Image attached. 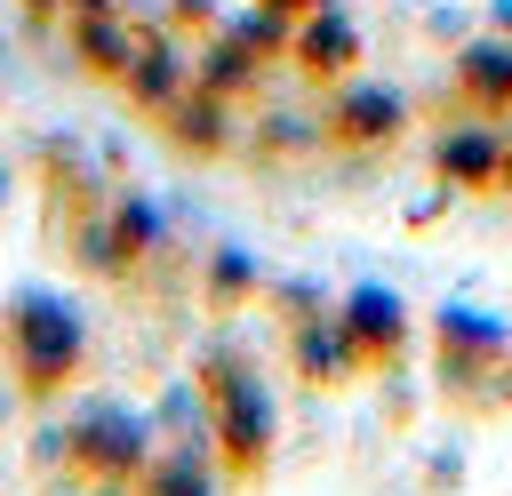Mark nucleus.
Wrapping results in <instances>:
<instances>
[{"instance_id": "f257e3e1", "label": "nucleus", "mask_w": 512, "mask_h": 496, "mask_svg": "<svg viewBox=\"0 0 512 496\" xmlns=\"http://www.w3.org/2000/svg\"><path fill=\"white\" fill-rule=\"evenodd\" d=\"M0 360L24 392H64L72 368H80V312L56 296V288H16L8 296V320H0Z\"/></svg>"}, {"instance_id": "f03ea898", "label": "nucleus", "mask_w": 512, "mask_h": 496, "mask_svg": "<svg viewBox=\"0 0 512 496\" xmlns=\"http://www.w3.org/2000/svg\"><path fill=\"white\" fill-rule=\"evenodd\" d=\"M64 456H72L80 472H96L104 488H128V480L152 464V432H144V416H128L120 400H88V408L64 424Z\"/></svg>"}, {"instance_id": "7ed1b4c3", "label": "nucleus", "mask_w": 512, "mask_h": 496, "mask_svg": "<svg viewBox=\"0 0 512 496\" xmlns=\"http://www.w3.org/2000/svg\"><path fill=\"white\" fill-rule=\"evenodd\" d=\"M512 368V336L488 320V312H440V376L448 392H472V384H496Z\"/></svg>"}, {"instance_id": "20e7f679", "label": "nucleus", "mask_w": 512, "mask_h": 496, "mask_svg": "<svg viewBox=\"0 0 512 496\" xmlns=\"http://www.w3.org/2000/svg\"><path fill=\"white\" fill-rule=\"evenodd\" d=\"M208 392H216V448L232 456V472H240V480L264 472V456H272V416H264L256 384H208Z\"/></svg>"}, {"instance_id": "39448f33", "label": "nucleus", "mask_w": 512, "mask_h": 496, "mask_svg": "<svg viewBox=\"0 0 512 496\" xmlns=\"http://www.w3.org/2000/svg\"><path fill=\"white\" fill-rule=\"evenodd\" d=\"M344 344H352V360L360 368H376V360H400V344H408V312H400V296L392 288H360L352 304H344Z\"/></svg>"}, {"instance_id": "423d86ee", "label": "nucleus", "mask_w": 512, "mask_h": 496, "mask_svg": "<svg viewBox=\"0 0 512 496\" xmlns=\"http://www.w3.org/2000/svg\"><path fill=\"white\" fill-rule=\"evenodd\" d=\"M400 120H408V104H400L384 80H352V88L328 104V136H336V144H392Z\"/></svg>"}, {"instance_id": "0eeeda50", "label": "nucleus", "mask_w": 512, "mask_h": 496, "mask_svg": "<svg viewBox=\"0 0 512 496\" xmlns=\"http://www.w3.org/2000/svg\"><path fill=\"white\" fill-rule=\"evenodd\" d=\"M288 56H296V72H312V80H344V72L360 64V32H352V16L328 0V8L304 16V32L288 40Z\"/></svg>"}, {"instance_id": "6e6552de", "label": "nucleus", "mask_w": 512, "mask_h": 496, "mask_svg": "<svg viewBox=\"0 0 512 496\" xmlns=\"http://www.w3.org/2000/svg\"><path fill=\"white\" fill-rule=\"evenodd\" d=\"M456 96H464L480 120H496V112L512 104V40H472V48L456 56Z\"/></svg>"}, {"instance_id": "1a4fd4ad", "label": "nucleus", "mask_w": 512, "mask_h": 496, "mask_svg": "<svg viewBox=\"0 0 512 496\" xmlns=\"http://www.w3.org/2000/svg\"><path fill=\"white\" fill-rule=\"evenodd\" d=\"M152 232H160V224H152V208H144V200H112V208H104V224L88 232V256H96L104 272H128V264H144Z\"/></svg>"}, {"instance_id": "9d476101", "label": "nucleus", "mask_w": 512, "mask_h": 496, "mask_svg": "<svg viewBox=\"0 0 512 496\" xmlns=\"http://www.w3.org/2000/svg\"><path fill=\"white\" fill-rule=\"evenodd\" d=\"M136 496H216L208 456H200V448H168V456H152V464L136 472Z\"/></svg>"}, {"instance_id": "9b49d317", "label": "nucleus", "mask_w": 512, "mask_h": 496, "mask_svg": "<svg viewBox=\"0 0 512 496\" xmlns=\"http://www.w3.org/2000/svg\"><path fill=\"white\" fill-rule=\"evenodd\" d=\"M176 16H208V0H176Z\"/></svg>"}, {"instance_id": "f8f14e48", "label": "nucleus", "mask_w": 512, "mask_h": 496, "mask_svg": "<svg viewBox=\"0 0 512 496\" xmlns=\"http://www.w3.org/2000/svg\"><path fill=\"white\" fill-rule=\"evenodd\" d=\"M32 8H56V0H32Z\"/></svg>"}]
</instances>
